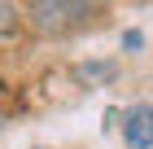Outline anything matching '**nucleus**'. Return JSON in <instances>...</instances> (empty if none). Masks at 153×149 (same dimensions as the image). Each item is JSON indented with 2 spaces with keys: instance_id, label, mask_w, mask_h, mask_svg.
Wrapping results in <instances>:
<instances>
[{
  "instance_id": "1",
  "label": "nucleus",
  "mask_w": 153,
  "mask_h": 149,
  "mask_svg": "<svg viewBox=\"0 0 153 149\" xmlns=\"http://www.w3.org/2000/svg\"><path fill=\"white\" fill-rule=\"evenodd\" d=\"M92 4H79V0H39L26 9V22L35 26V31H70V26H83L92 18Z\"/></svg>"
},
{
  "instance_id": "2",
  "label": "nucleus",
  "mask_w": 153,
  "mask_h": 149,
  "mask_svg": "<svg viewBox=\"0 0 153 149\" xmlns=\"http://www.w3.org/2000/svg\"><path fill=\"white\" fill-rule=\"evenodd\" d=\"M123 140L131 149H153V105L136 101L123 110Z\"/></svg>"
},
{
  "instance_id": "3",
  "label": "nucleus",
  "mask_w": 153,
  "mask_h": 149,
  "mask_svg": "<svg viewBox=\"0 0 153 149\" xmlns=\"http://www.w3.org/2000/svg\"><path fill=\"white\" fill-rule=\"evenodd\" d=\"M9 31H18V9L0 0V35H9Z\"/></svg>"
},
{
  "instance_id": "4",
  "label": "nucleus",
  "mask_w": 153,
  "mask_h": 149,
  "mask_svg": "<svg viewBox=\"0 0 153 149\" xmlns=\"http://www.w3.org/2000/svg\"><path fill=\"white\" fill-rule=\"evenodd\" d=\"M123 48H131V53L144 48V35H140V31H123Z\"/></svg>"
},
{
  "instance_id": "5",
  "label": "nucleus",
  "mask_w": 153,
  "mask_h": 149,
  "mask_svg": "<svg viewBox=\"0 0 153 149\" xmlns=\"http://www.w3.org/2000/svg\"><path fill=\"white\" fill-rule=\"evenodd\" d=\"M83 75H92V79H105V75H114V66H105V61H101V66H83Z\"/></svg>"
},
{
  "instance_id": "6",
  "label": "nucleus",
  "mask_w": 153,
  "mask_h": 149,
  "mask_svg": "<svg viewBox=\"0 0 153 149\" xmlns=\"http://www.w3.org/2000/svg\"><path fill=\"white\" fill-rule=\"evenodd\" d=\"M0 127H4V114H0Z\"/></svg>"
}]
</instances>
